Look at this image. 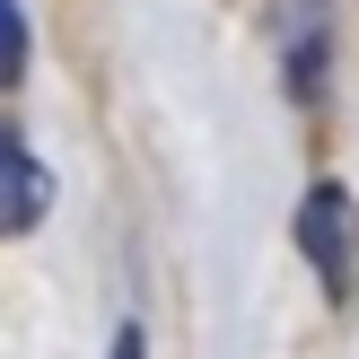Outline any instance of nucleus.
<instances>
[{
  "label": "nucleus",
  "instance_id": "f257e3e1",
  "mask_svg": "<svg viewBox=\"0 0 359 359\" xmlns=\"http://www.w3.org/2000/svg\"><path fill=\"white\" fill-rule=\"evenodd\" d=\"M298 255H307L316 290L333 307H351V290H359V202L342 184H307V202H298Z\"/></svg>",
  "mask_w": 359,
  "mask_h": 359
},
{
  "label": "nucleus",
  "instance_id": "f03ea898",
  "mask_svg": "<svg viewBox=\"0 0 359 359\" xmlns=\"http://www.w3.org/2000/svg\"><path fill=\"white\" fill-rule=\"evenodd\" d=\"M280 79H290L298 105L325 97V70H333V0H280Z\"/></svg>",
  "mask_w": 359,
  "mask_h": 359
},
{
  "label": "nucleus",
  "instance_id": "7ed1b4c3",
  "mask_svg": "<svg viewBox=\"0 0 359 359\" xmlns=\"http://www.w3.org/2000/svg\"><path fill=\"white\" fill-rule=\"evenodd\" d=\"M44 210H53V175H44V158L27 149V132H9L0 123V237H35L44 228Z\"/></svg>",
  "mask_w": 359,
  "mask_h": 359
},
{
  "label": "nucleus",
  "instance_id": "20e7f679",
  "mask_svg": "<svg viewBox=\"0 0 359 359\" xmlns=\"http://www.w3.org/2000/svg\"><path fill=\"white\" fill-rule=\"evenodd\" d=\"M27 79V0H0V88Z\"/></svg>",
  "mask_w": 359,
  "mask_h": 359
},
{
  "label": "nucleus",
  "instance_id": "39448f33",
  "mask_svg": "<svg viewBox=\"0 0 359 359\" xmlns=\"http://www.w3.org/2000/svg\"><path fill=\"white\" fill-rule=\"evenodd\" d=\"M105 359H149V333H140V325H114V342H105Z\"/></svg>",
  "mask_w": 359,
  "mask_h": 359
}]
</instances>
